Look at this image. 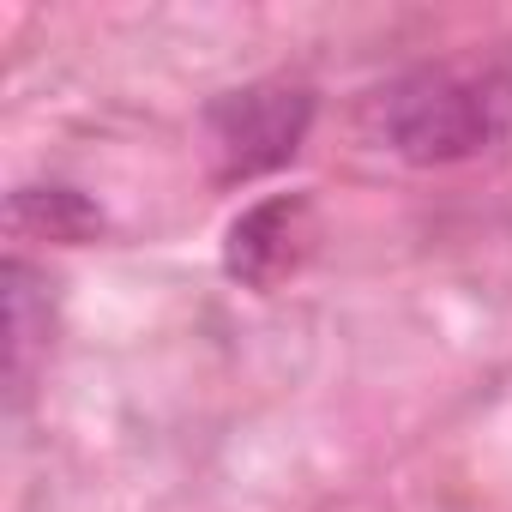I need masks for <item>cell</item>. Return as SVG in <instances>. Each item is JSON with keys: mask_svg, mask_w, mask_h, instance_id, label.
Here are the masks:
<instances>
[{"mask_svg": "<svg viewBox=\"0 0 512 512\" xmlns=\"http://www.w3.org/2000/svg\"><path fill=\"white\" fill-rule=\"evenodd\" d=\"M374 133L416 169L488 157L512 139V73L482 61L410 67L374 97Z\"/></svg>", "mask_w": 512, "mask_h": 512, "instance_id": "1", "label": "cell"}, {"mask_svg": "<svg viewBox=\"0 0 512 512\" xmlns=\"http://www.w3.org/2000/svg\"><path fill=\"white\" fill-rule=\"evenodd\" d=\"M314 127V91L290 79H260L205 103L199 133L217 181H260L284 169Z\"/></svg>", "mask_w": 512, "mask_h": 512, "instance_id": "2", "label": "cell"}, {"mask_svg": "<svg viewBox=\"0 0 512 512\" xmlns=\"http://www.w3.org/2000/svg\"><path fill=\"white\" fill-rule=\"evenodd\" d=\"M308 247H314V205L302 193H272L229 223L223 272L247 290H278L284 278L302 272Z\"/></svg>", "mask_w": 512, "mask_h": 512, "instance_id": "3", "label": "cell"}, {"mask_svg": "<svg viewBox=\"0 0 512 512\" xmlns=\"http://www.w3.org/2000/svg\"><path fill=\"white\" fill-rule=\"evenodd\" d=\"M0 284H7V392H13V404H19V398L31 392L37 362L49 356L55 308H49V284H43L25 260H7Z\"/></svg>", "mask_w": 512, "mask_h": 512, "instance_id": "4", "label": "cell"}, {"mask_svg": "<svg viewBox=\"0 0 512 512\" xmlns=\"http://www.w3.org/2000/svg\"><path fill=\"white\" fill-rule=\"evenodd\" d=\"M13 235H49V241H91L103 229L97 205L73 187H19L13 193V211H7Z\"/></svg>", "mask_w": 512, "mask_h": 512, "instance_id": "5", "label": "cell"}]
</instances>
